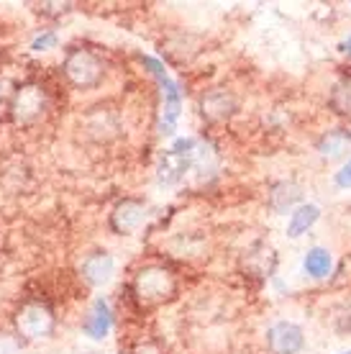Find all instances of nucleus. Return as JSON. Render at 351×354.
Returning <instances> with one entry per match:
<instances>
[{"instance_id":"1","label":"nucleus","mask_w":351,"mask_h":354,"mask_svg":"<svg viewBox=\"0 0 351 354\" xmlns=\"http://www.w3.org/2000/svg\"><path fill=\"white\" fill-rule=\"evenodd\" d=\"M64 77L79 90H93L103 82V75H106V67L100 62V57L93 54L90 49H72L67 57H64Z\"/></svg>"},{"instance_id":"2","label":"nucleus","mask_w":351,"mask_h":354,"mask_svg":"<svg viewBox=\"0 0 351 354\" xmlns=\"http://www.w3.org/2000/svg\"><path fill=\"white\" fill-rule=\"evenodd\" d=\"M133 292L141 303L157 306V303H164L175 295L177 280L164 267H144L133 280Z\"/></svg>"},{"instance_id":"3","label":"nucleus","mask_w":351,"mask_h":354,"mask_svg":"<svg viewBox=\"0 0 351 354\" xmlns=\"http://www.w3.org/2000/svg\"><path fill=\"white\" fill-rule=\"evenodd\" d=\"M57 319H54L52 308L46 303L28 301L23 303L16 313V328L21 337L26 339H46L54 334Z\"/></svg>"},{"instance_id":"4","label":"nucleus","mask_w":351,"mask_h":354,"mask_svg":"<svg viewBox=\"0 0 351 354\" xmlns=\"http://www.w3.org/2000/svg\"><path fill=\"white\" fill-rule=\"evenodd\" d=\"M195 142L193 139H184V142H177L175 149L164 151L159 157V167H157V180L162 185H175L184 177V172L190 169L195 160Z\"/></svg>"},{"instance_id":"5","label":"nucleus","mask_w":351,"mask_h":354,"mask_svg":"<svg viewBox=\"0 0 351 354\" xmlns=\"http://www.w3.org/2000/svg\"><path fill=\"white\" fill-rule=\"evenodd\" d=\"M13 118H16V124H34L36 118H41L46 111V95L44 90L39 88V85H23V88L16 90V95H13Z\"/></svg>"},{"instance_id":"6","label":"nucleus","mask_w":351,"mask_h":354,"mask_svg":"<svg viewBox=\"0 0 351 354\" xmlns=\"http://www.w3.org/2000/svg\"><path fill=\"white\" fill-rule=\"evenodd\" d=\"M305 346L303 328L292 321H277L267 328V349L269 354H300Z\"/></svg>"},{"instance_id":"7","label":"nucleus","mask_w":351,"mask_h":354,"mask_svg":"<svg viewBox=\"0 0 351 354\" xmlns=\"http://www.w3.org/2000/svg\"><path fill=\"white\" fill-rule=\"evenodd\" d=\"M236 108H238L236 95L226 88L208 90V93L200 97V115L205 121H226V118L234 115Z\"/></svg>"},{"instance_id":"8","label":"nucleus","mask_w":351,"mask_h":354,"mask_svg":"<svg viewBox=\"0 0 351 354\" xmlns=\"http://www.w3.org/2000/svg\"><path fill=\"white\" fill-rule=\"evenodd\" d=\"M144 218H146V205L136 198H126L111 213V229L115 234H131L144 223Z\"/></svg>"},{"instance_id":"9","label":"nucleus","mask_w":351,"mask_h":354,"mask_svg":"<svg viewBox=\"0 0 351 354\" xmlns=\"http://www.w3.org/2000/svg\"><path fill=\"white\" fill-rule=\"evenodd\" d=\"M111 308H108V303L103 298H95V303L90 306V313L85 316V324H82V331L88 334L90 339H100L108 337V331H111Z\"/></svg>"},{"instance_id":"10","label":"nucleus","mask_w":351,"mask_h":354,"mask_svg":"<svg viewBox=\"0 0 351 354\" xmlns=\"http://www.w3.org/2000/svg\"><path fill=\"white\" fill-rule=\"evenodd\" d=\"M113 257L108 252H93L90 257H85L82 262V277L88 280L90 285H106L113 274Z\"/></svg>"},{"instance_id":"11","label":"nucleus","mask_w":351,"mask_h":354,"mask_svg":"<svg viewBox=\"0 0 351 354\" xmlns=\"http://www.w3.org/2000/svg\"><path fill=\"white\" fill-rule=\"evenodd\" d=\"M321 218V208L313 203H305V205H298L295 211L290 213V226H287V236H292V239H298V236H303L313 223Z\"/></svg>"},{"instance_id":"12","label":"nucleus","mask_w":351,"mask_h":354,"mask_svg":"<svg viewBox=\"0 0 351 354\" xmlns=\"http://www.w3.org/2000/svg\"><path fill=\"white\" fill-rule=\"evenodd\" d=\"M300 195H303L300 193V187L295 185V183H287V180H285V183H277V185L272 187V193H269V201H267V203H269L272 211L285 213L298 203Z\"/></svg>"},{"instance_id":"13","label":"nucleus","mask_w":351,"mask_h":354,"mask_svg":"<svg viewBox=\"0 0 351 354\" xmlns=\"http://www.w3.org/2000/svg\"><path fill=\"white\" fill-rule=\"evenodd\" d=\"M303 267H305V272L310 277H325V274L331 272V254H328V249L323 247H313L307 249L305 259H303Z\"/></svg>"},{"instance_id":"14","label":"nucleus","mask_w":351,"mask_h":354,"mask_svg":"<svg viewBox=\"0 0 351 354\" xmlns=\"http://www.w3.org/2000/svg\"><path fill=\"white\" fill-rule=\"evenodd\" d=\"M328 103H331V108H334L336 113H341V115L351 113V75H343L341 80L331 88Z\"/></svg>"},{"instance_id":"15","label":"nucleus","mask_w":351,"mask_h":354,"mask_svg":"<svg viewBox=\"0 0 351 354\" xmlns=\"http://www.w3.org/2000/svg\"><path fill=\"white\" fill-rule=\"evenodd\" d=\"M343 147V133H328L323 136V142L318 144V149L323 151V154H339Z\"/></svg>"},{"instance_id":"16","label":"nucleus","mask_w":351,"mask_h":354,"mask_svg":"<svg viewBox=\"0 0 351 354\" xmlns=\"http://www.w3.org/2000/svg\"><path fill=\"white\" fill-rule=\"evenodd\" d=\"M54 46H57V34H54V31H46V34L36 36L31 49H34V52H46V49H54Z\"/></svg>"},{"instance_id":"17","label":"nucleus","mask_w":351,"mask_h":354,"mask_svg":"<svg viewBox=\"0 0 351 354\" xmlns=\"http://www.w3.org/2000/svg\"><path fill=\"white\" fill-rule=\"evenodd\" d=\"M131 354H164V349H162L157 342H149V339H146V342H139V344L133 346Z\"/></svg>"},{"instance_id":"18","label":"nucleus","mask_w":351,"mask_h":354,"mask_svg":"<svg viewBox=\"0 0 351 354\" xmlns=\"http://www.w3.org/2000/svg\"><path fill=\"white\" fill-rule=\"evenodd\" d=\"M336 183H339V185H341V187H351V160L346 162V165H343L341 172L336 175Z\"/></svg>"},{"instance_id":"19","label":"nucleus","mask_w":351,"mask_h":354,"mask_svg":"<svg viewBox=\"0 0 351 354\" xmlns=\"http://www.w3.org/2000/svg\"><path fill=\"white\" fill-rule=\"evenodd\" d=\"M346 52L351 54V36H349V41H346Z\"/></svg>"},{"instance_id":"20","label":"nucleus","mask_w":351,"mask_h":354,"mask_svg":"<svg viewBox=\"0 0 351 354\" xmlns=\"http://www.w3.org/2000/svg\"><path fill=\"white\" fill-rule=\"evenodd\" d=\"M343 354H351V352H343Z\"/></svg>"}]
</instances>
